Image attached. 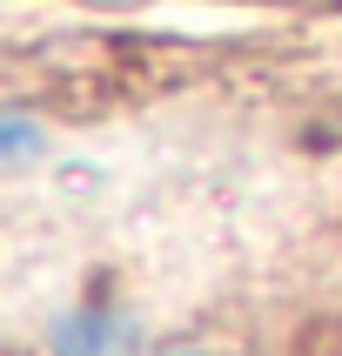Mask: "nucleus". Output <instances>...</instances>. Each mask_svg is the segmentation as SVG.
<instances>
[{
    "instance_id": "nucleus-1",
    "label": "nucleus",
    "mask_w": 342,
    "mask_h": 356,
    "mask_svg": "<svg viewBox=\"0 0 342 356\" xmlns=\"http://www.w3.org/2000/svg\"><path fill=\"white\" fill-rule=\"evenodd\" d=\"M114 350H121V330L101 309H80L54 330V356H114Z\"/></svg>"
}]
</instances>
